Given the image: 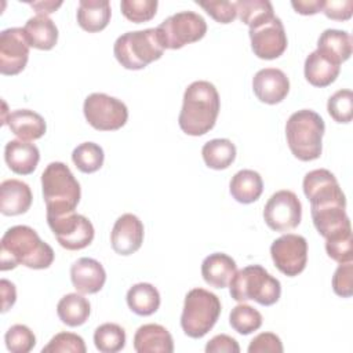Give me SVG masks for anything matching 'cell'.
<instances>
[{"label":"cell","mask_w":353,"mask_h":353,"mask_svg":"<svg viewBox=\"0 0 353 353\" xmlns=\"http://www.w3.org/2000/svg\"><path fill=\"white\" fill-rule=\"evenodd\" d=\"M54 262V250L37 232L26 225L6 230L0 241V269L10 270L18 265L29 269H47Z\"/></svg>","instance_id":"6da1fadb"},{"label":"cell","mask_w":353,"mask_h":353,"mask_svg":"<svg viewBox=\"0 0 353 353\" xmlns=\"http://www.w3.org/2000/svg\"><path fill=\"white\" fill-rule=\"evenodd\" d=\"M221 109V99L215 85L205 80L189 84L183 92L178 124L192 137H200L214 128Z\"/></svg>","instance_id":"7a4b0ae2"},{"label":"cell","mask_w":353,"mask_h":353,"mask_svg":"<svg viewBox=\"0 0 353 353\" xmlns=\"http://www.w3.org/2000/svg\"><path fill=\"white\" fill-rule=\"evenodd\" d=\"M43 199L47 216H61L74 212L81 196L80 183L70 168L62 161L50 163L41 174Z\"/></svg>","instance_id":"3957f363"},{"label":"cell","mask_w":353,"mask_h":353,"mask_svg":"<svg viewBox=\"0 0 353 353\" xmlns=\"http://www.w3.org/2000/svg\"><path fill=\"white\" fill-rule=\"evenodd\" d=\"M324 131V120L314 110L294 112L285 123V138L291 153L301 161L319 159L323 150Z\"/></svg>","instance_id":"277c9868"},{"label":"cell","mask_w":353,"mask_h":353,"mask_svg":"<svg viewBox=\"0 0 353 353\" xmlns=\"http://www.w3.org/2000/svg\"><path fill=\"white\" fill-rule=\"evenodd\" d=\"M229 292L236 302L255 301L270 306L280 299L281 284L261 265H248L236 270L229 283Z\"/></svg>","instance_id":"5b68a950"},{"label":"cell","mask_w":353,"mask_h":353,"mask_svg":"<svg viewBox=\"0 0 353 353\" xmlns=\"http://www.w3.org/2000/svg\"><path fill=\"white\" fill-rule=\"evenodd\" d=\"M164 47L159 40L156 28L125 32L113 46L117 62L130 70H139L161 58Z\"/></svg>","instance_id":"8992f818"},{"label":"cell","mask_w":353,"mask_h":353,"mask_svg":"<svg viewBox=\"0 0 353 353\" xmlns=\"http://www.w3.org/2000/svg\"><path fill=\"white\" fill-rule=\"evenodd\" d=\"M221 309V301L215 294L204 288L190 290L185 296L181 314L183 332L194 339L203 338L218 321Z\"/></svg>","instance_id":"52a82bcc"},{"label":"cell","mask_w":353,"mask_h":353,"mask_svg":"<svg viewBox=\"0 0 353 353\" xmlns=\"http://www.w3.org/2000/svg\"><path fill=\"white\" fill-rule=\"evenodd\" d=\"M156 32L164 50H178L203 39L207 32V22L194 11H179L164 19Z\"/></svg>","instance_id":"ba28073f"},{"label":"cell","mask_w":353,"mask_h":353,"mask_svg":"<svg viewBox=\"0 0 353 353\" xmlns=\"http://www.w3.org/2000/svg\"><path fill=\"white\" fill-rule=\"evenodd\" d=\"M84 117L98 131H114L121 128L128 119L125 103L103 92H92L84 99Z\"/></svg>","instance_id":"9c48e42d"},{"label":"cell","mask_w":353,"mask_h":353,"mask_svg":"<svg viewBox=\"0 0 353 353\" xmlns=\"http://www.w3.org/2000/svg\"><path fill=\"white\" fill-rule=\"evenodd\" d=\"M47 223L59 245L66 250H83L94 240V226L84 215L69 212L61 216H47Z\"/></svg>","instance_id":"30bf717a"},{"label":"cell","mask_w":353,"mask_h":353,"mask_svg":"<svg viewBox=\"0 0 353 353\" xmlns=\"http://www.w3.org/2000/svg\"><path fill=\"white\" fill-rule=\"evenodd\" d=\"M302 188L305 196L310 201V210H320L332 205L346 207L345 194L335 175L325 168L309 171L303 176Z\"/></svg>","instance_id":"8fae6325"},{"label":"cell","mask_w":353,"mask_h":353,"mask_svg":"<svg viewBox=\"0 0 353 353\" xmlns=\"http://www.w3.org/2000/svg\"><path fill=\"white\" fill-rule=\"evenodd\" d=\"M302 204L298 196L287 189L273 193L265 204L263 219L276 232H290L301 223Z\"/></svg>","instance_id":"7c38bea8"},{"label":"cell","mask_w":353,"mask_h":353,"mask_svg":"<svg viewBox=\"0 0 353 353\" xmlns=\"http://www.w3.org/2000/svg\"><path fill=\"white\" fill-rule=\"evenodd\" d=\"M270 255L276 268L283 274L295 277L306 268L307 241L301 234H283L272 243Z\"/></svg>","instance_id":"4fadbf2b"},{"label":"cell","mask_w":353,"mask_h":353,"mask_svg":"<svg viewBox=\"0 0 353 353\" xmlns=\"http://www.w3.org/2000/svg\"><path fill=\"white\" fill-rule=\"evenodd\" d=\"M251 48L261 59H276L287 48V34L281 19L276 15L250 26Z\"/></svg>","instance_id":"5bb4252c"},{"label":"cell","mask_w":353,"mask_h":353,"mask_svg":"<svg viewBox=\"0 0 353 353\" xmlns=\"http://www.w3.org/2000/svg\"><path fill=\"white\" fill-rule=\"evenodd\" d=\"M29 41L23 28H8L0 33V72L14 76L22 72L29 59Z\"/></svg>","instance_id":"9a60e30c"},{"label":"cell","mask_w":353,"mask_h":353,"mask_svg":"<svg viewBox=\"0 0 353 353\" xmlns=\"http://www.w3.org/2000/svg\"><path fill=\"white\" fill-rule=\"evenodd\" d=\"M143 223L134 214H123L113 225L110 243L114 252L119 255H131L137 252L143 243Z\"/></svg>","instance_id":"2e32d148"},{"label":"cell","mask_w":353,"mask_h":353,"mask_svg":"<svg viewBox=\"0 0 353 353\" xmlns=\"http://www.w3.org/2000/svg\"><path fill=\"white\" fill-rule=\"evenodd\" d=\"M252 90L261 102L276 105L287 97L290 91V80L281 69L265 68L255 73L252 79Z\"/></svg>","instance_id":"e0dca14e"},{"label":"cell","mask_w":353,"mask_h":353,"mask_svg":"<svg viewBox=\"0 0 353 353\" xmlns=\"http://www.w3.org/2000/svg\"><path fill=\"white\" fill-rule=\"evenodd\" d=\"M70 280L80 294H97L106 281V272L94 258H79L70 266Z\"/></svg>","instance_id":"ac0fdd59"},{"label":"cell","mask_w":353,"mask_h":353,"mask_svg":"<svg viewBox=\"0 0 353 353\" xmlns=\"http://www.w3.org/2000/svg\"><path fill=\"white\" fill-rule=\"evenodd\" d=\"M346 207L332 205L320 210H312V221L319 234L325 240L352 234L350 219L346 214Z\"/></svg>","instance_id":"d6986e66"},{"label":"cell","mask_w":353,"mask_h":353,"mask_svg":"<svg viewBox=\"0 0 353 353\" xmlns=\"http://www.w3.org/2000/svg\"><path fill=\"white\" fill-rule=\"evenodd\" d=\"M32 190L19 179H6L0 185V211L3 215L14 216L25 214L32 205Z\"/></svg>","instance_id":"ffe728a7"},{"label":"cell","mask_w":353,"mask_h":353,"mask_svg":"<svg viewBox=\"0 0 353 353\" xmlns=\"http://www.w3.org/2000/svg\"><path fill=\"white\" fill-rule=\"evenodd\" d=\"M4 160L12 172L29 175L39 164L40 152L34 143L22 139H11L4 146Z\"/></svg>","instance_id":"44dd1931"},{"label":"cell","mask_w":353,"mask_h":353,"mask_svg":"<svg viewBox=\"0 0 353 353\" xmlns=\"http://www.w3.org/2000/svg\"><path fill=\"white\" fill-rule=\"evenodd\" d=\"M134 349L138 353H172L174 341L170 331L160 324H143L134 335Z\"/></svg>","instance_id":"7402d4cb"},{"label":"cell","mask_w":353,"mask_h":353,"mask_svg":"<svg viewBox=\"0 0 353 353\" xmlns=\"http://www.w3.org/2000/svg\"><path fill=\"white\" fill-rule=\"evenodd\" d=\"M236 270L234 259L223 252L210 254L201 263V276L204 281L214 288L228 287Z\"/></svg>","instance_id":"603a6c76"},{"label":"cell","mask_w":353,"mask_h":353,"mask_svg":"<svg viewBox=\"0 0 353 353\" xmlns=\"http://www.w3.org/2000/svg\"><path fill=\"white\" fill-rule=\"evenodd\" d=\"M12 134L22 141H34L41 138L47 131L46 120L41 114L30 109H17L6 120Z\"/></svg>","instance_id":"cb8c5ba5"},{"label":"cell","mask_w":353,"mask_h":353,"mask_svg":"<svg viewBox=\"0 0 353 353\" xmlns=\"http://www.w3.org/2000/svg\"><path fill=\"white\" fill-rule=\"evenodd\" d=\"M305 77L314 87H327L334 83L341 72V65L314 50L305 59Z\"/></svg>","instance_id":"d4e9b609"},{"label":"cell","mask_w":353,"mask_h":353,"mask_svg":"<svg viewBox=\"0 0 353 353\" xmlns=\"http://www.w3.org/2000/svg\"><path fill=\"white\" fill-rule=\"evenodd\" d=\"M112 10L108 0H80L77 7V23L90 33L103 30L110 21Z\"/></svg>","instance_id":"484cf974"},{"label":"cell","mask_w":353,"mask_h":353,"mask_svg":"<svg viewBox=\"0 0 353 353\" xmlns=\"http://www.w3.org/2000/svg\"><path fill=\"white\" fill-rule=\"evenodd\" d=\"M30 47L37 50H51L58 41V28L47 15H34L23 26Z\"/></svg>","instance_id":"4316f807"},{"label":"cell","mask_w":353,"mask_h":353,"mask_svg":"<svg viewBox=\"0 0 353 353\" xmlns=\"http://www.w3.org/2000/svg\"><path fill=\"white\" fill-rule=\"evenodd\" d=\"M229 190L236 201L241 204L254 203L263 192L262 176L254 170H240L232 176Z\"/></svg>","instance_id":"83f0119b"},{"label":"cell","mask_w":353,"mask_h":353,"mask_svg":"<svg viewBox=\"0 0 353 353\" xmlns=\"http://www.w3.org/2000/svg\"><path fill=\"white\" fill-rule=\"evenodd\" d=\"M317 50L341 65L352 55V36L345 30L325 29L317 40Z\"/></svg>","instance_id":"f1b7e54d"},{"label":"cell","mask_w":353,"mask_h":353,"mask_svg":"<svg viewBox=\"0 0 353 353\" xmlns=\"http://www.w3.org/2000/svg\"><path fill=\"white\" fill-rule=\"evenodd\" d=\"M91 313V305L87 298L77 292L63 295L57 305V314L59 320L69 327L83 325Z\"/></svg>","instance_id":"f546056e"},{"label":"cell","mask_w":353,"mask_h":353,"mask_svg":"<svg viewBox=\"0 0 353 353\" xmlns=\"http://www.w3.org/2000/svg\"><path fill=\"white\" fill-rule=\"evenodd\" d=\"M127 305L138 316H150L160 306V294L150 283H138L127 291Z\"/></svg>","instance_id":"4dcf8cb0"},{"label":"cell","mask_w":353,"mask_h":353,"mask_svg":"<svg viewBox=\"0 0 353 353\" xmlns=\"http://www.w3.org/2000/svg\"><path fill=\"white\" fill-rule=\"evenodd\" d=\"M201 156L207 167L212 170H225L236 159V146L226 138L211 139L204 143Z\"/></svg>","instance_id":"1f68e13d"},{"label":"cell","mask_w":353,"mask_h":353,"mask_svg":"<svg viewBox=\"0 0 353 353\" xmlns=\"http://www.w3.org/2000/svg\"><path fill=\"white\" fill-rule=\"evenodd\" d=\"M105 160L103 149L95 142H83L72 152V161L84 174L98 171Z\"/></svg>","instance_id":"d6a6232c"},{"label":"cell","mask_w":353,"mask_h":353,"mask_svg":"<svg viewBox=\"0 0 353 353\" xmlns=\"http://www.w3.org/2000/svg\"><path fill=\"white\" fill-rule=\"evenodd\" d=\"M94 345L102 353H116L125 346V331L114 323H103L94 332Z\"/></svg>","instance_id":"836d02e7"},{"label":"cell","mask_w":353,"mask_h":353,"mask_svg":"<svg viewBox=\"0 0 353 353\" xmlns=\"http://www.w3.org/2000/svg\"><path fill=\"white\" fill-rule=\"evenodd\" d=\"M229 323L236 332L241 335H248L261 328L262 314L255 307L240 302L232 309L229 314Z\"/></svg>","instance_id":"e575fe53"},{"label":"cell","mask_w":353,"mask_h":353,"mask_svg":"<svg viewBox=\"0 0 353 353\" xmlns=\"http://www.w3.org/2000/svg\"><path fill=\"white\" fill-rule=\"evenodd\" d=\"M236 8L240 21L248 28L274 15L273 6L268 0H239Z\"/></svg>","instance_id":"d590c367"},{"label":"cell","mask_w":353,"mask_h":353,"mask_svg":"<svg viewBox=\"0 0 353 353\" xmlns=\"http://www.w3.org/2000/svg\"><path fill=\"white\" fill-rule=\"evenodd\" d=\"M4 342L11 353H29L36 345V336L28 325L14 324L7 330Z\"/></svg>","instance_id":"8d00e7d4"},{"label":"cell","mask_w":353,"mask_h":353,"mask_svg":"<svg viewBox=\"0 0 353 353\" xmlns=\"http://www.w3.org/2000/svg\"><path fill=\"white\" fill-rule=\"evenodd\" d=\"M327 110L336 123H350L353 119V92L339 90L328 98Z\"/></svg>","instance_id":"74e56055"},{"label":"cell","mask_w":353,"mask_h":353,"mask_svg":"<svg viewBox=\"0 0 353 353\" xmlns=\"http://www.w3.org/2000/svg\"><path fill=\"white\" fill-rule=\"evenodd\" d=\"M159 3L156 0H121V14L134 23L150 21L157 11Z\"/></svg>","instance_id":"f35d334b"},{"label":"cell","mask_w":353,"mask_h":353,"mask_svg":"<svg viewBox=\"0 0 353 353\" xmlns=\"http://www.w3.org/2000/svg\"><path fill=\"white\" fill-rule=\"evenodd\" d=\"M85 343L84 339L73 332H58L55 334L51 341L41 349L43 353H85Z\"/></svg>","instance_id":"ab89813d"},{"label":"cell","mask_w":353,"mask_h":353,"mask_svg":"<svg viewBox=\"0 0 353 353\" xmlns=\"http://www.w3.org/2000/svg\"><path fill=\"white\" fill-rule=\"evenodd\" d=\"M196 4H199L212 19L219 23H230L237 17L236 1L197 0Z\"/></svg>","instance_id":"60d3db41"},{"label":"cell","mask_w":353,"mask_h":353,"mask_svg":"<svg viewBox=\"0 0 353 353\" xmlns=\"http://www.w3.org/2000/svg\"><path fill=\"white\" fill-rule=\"evenodd\" d=\"M327 255L338 263L353 261V237L352 234L325 240Z\"/></svg>","instance_id":"b9f144b4"},{"label":"cell","mask_w":353,"mask_h":353,"mask_svg":"<svg viewBox=\"0 0 353 353\" xmlns=\"http://www.w3.org/2000/svg\"><path fill=\"white\" fill-rule=\"evenodd\" d=\"M332 290L342 298L353 295V261L339 263L332 276Z\"/></svg>","instance_id":"7bdbcfd3"},{"label":"cell","mask_w":353,"mask_h":353,"mask_svg":"<svg viewBox=\"0 0 353 353\" xmlns=\"http://www.w3.org/2000/svg\"><path fill=\"white\" fill-rule=\"evenodd\" d=\"M281 339L273 332L258 334L248 345V353H283Z\"/></svg>","instance_id":"ee69618b"},{"label":"cell","mask_w":353,"mask_h":353,"mask_svg":"<svg viewBox=\"0 0 353 353\" xmlns=\"http://www.w3.org/2000/svg\"><path fill=\"white\" fill-rule=\"evenodd\" d=\"M323 12L334 21H347L353 15L352 0H324Z\"/></svg>","instance_id":"f6af8a7d"},{"label":"cell","mask_w":353,"mask_h":353,"mask_svg":"<svg viewBox=\"0 0 353 353\" xmlns=\"http://www.w3.org/2000/svg\"><path fill=\"white\" fill-rule=\"evenodd\" d=\"M205 352L207 353H239L240 346L237 341L226 334H219L215 335L212 339H210L205 345Z\"/></svg>","instance_id":"bcb514c9"},{"label":"cell","mask_w":353,"mask_h":353,"mask_svg":"<svg viewBox=\"0 0 353 353\" xmlns=\"http://www.w3.org/2000/svg\"><path fill=\"white\" fill-rule=\"evenodd\" d=\"M292 8L302 15H313L323 11L324 0H292Z\"/></svg>","instance_id":"7dc6e473"},{"label":"cell","mask_w":353,"mask_h":353,"mask_svg":"<svg viewBox=\"0 0 353 353\" xmlns=\"http://www.w3.org/2000/svg\"><path fill=\"white\" fill-rule=\"evenodd\" d=\"M0 290H1V298H3V305H1V312L6 313L14 303L17 299V291H15V285L6 280L1 279L0 281Z\"/></svg>","instance_id":"c3c4849f"},{"label":"cell","mask_w":353,"mask_h":353,"mask_svg":"<svg viewBox=\"0 0 353 353\" xmlns=\"http://www.w3.org/2000/svg\"><path fill=\"white\" fill-rule=\"evenodd\" d=\"M32 8L36 10L37 15H47L55 12L61 6L62 1H33V3H28Z\"/></svg>","instance_id":"681fc988"}]
</instances>
